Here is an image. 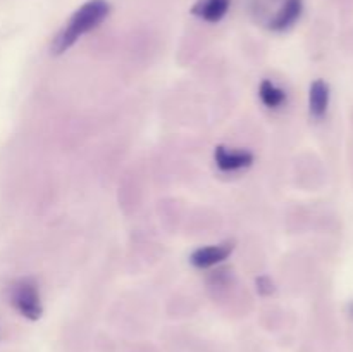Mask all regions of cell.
<instances>
[{
	"label": "cell",
	"instance_id": "cell-1",
	"mask_svg": "<svg viewBox=\"0 0 353 352\" xmlns=\"http://www.w3.org/2000/svg\"><path fill=\"white\" fill-rule=\"evenodd\" d=\"M110 6L107 0H90V2L83 3L78 10L71 16L61 33L55 37L54 43H52V52L54 54H64L65 50L72 47L83 35L90 33L100 26L103 19L109 16Z\"/></svg>",
	"mask_w": 353,
	"mask_h": 352
},
{
	"label": "cell",
	"instance_id": "cell-2",
	"mask_svg": "<svg viewBox=\"0 0 353 352\" xmlns=\"http://www.w3.org/2000/svg\"><path fill=\"white\" fill-rule=\"evenodd\" d=\"M10 302L28 320L41 316V300L37 283L31 280H19L10 289Z\"/></svg>",
	"mask_w": 353,
	"mask_h": 352
},
{
	"label": "cell",
	"instance_id": "cell-3",
	"mask_svg": "<svg viewBox=\"0 0 353 352\" xmlns=\"http://www.w3.org/2000/svg\"><path fill=\"white\" fill-rule=\"evenodd\" d=\"M214 161L223 173H236L250 168L254 164V155L248 150L217 145L216 150H214Z\"/></svg>",
	"mask_w": 353,
	"mask_h": 352
},
{
	"label": "cell",
	"instance_id": "cell-4",
	"mask_svg": "<svg viewBox=\"0 0 353 352\" xmlns=\"http://www.w3.org/2000/svg\"><path fill=\"white\" fill-rule=\"evenodd\" d=\"M233 252V244L231 242H224V244L207 245V247H200L190 255V262L199 269L212 268V266L221 264L226 261Z\"/></svg>",
	"mask_w": 353,
	"mask_h": 352
},
{
	"label": "cell",
	"instance_id": "cell-5",
	"mask_svg": "<svg viewBox=\"0 0 353 352\" xmlns=\"http://www.w3.org/2000/svg\"><path fill=\"white\" fill-rule=\"evenodd\" d=\"M303 10L302 0H286L281 9L276 12V16L269 21V28L272 31H286L300 19Z\"/></svg>",
	"mask_w": 353,
	"mask_h": 352
},
{
	"label": "cell",
	"instance_id": "cell-6",
	"mask_svg": "<svg viewBox=\"0 0 353 352\" xmlns=\"http://www.w3.org/2000/svg\"><path fill=\"white\" fill-rule=\"evenodd\" d=\"M327 106H330V86L323 79H316L310 85L309 92L310 116L316 119H323L327 113Z\"/></svg>",
	"mask_w": 353,
	"mask_h": 352
},
{
	"label": "cell",
	"instance_id": "cell-7",
	"mask_svg": "<svg viewBox=\"0 0 353 352\" xmlns=\"http://www.w3.org/2000/svg\"><path fill=\"white\" fill-rule=\"evenodd\" d=\"M231 0H199L192 12L207 23H217L226 16Z\"/></svg>",
	"mask_w": 353,
	"mask_h": 352
},
{
	"label": "cell",
	"instance_id": "cell-8",
	"mask_svg": "<svg viewBox=\"0 0 353 352\" xmlns=\"http://www.w3.org/2000/svg\"><path fill=\"white\" fill-rule=\"evenodd\" d=\"M259 97L268 109H281L288 100V95L283 88H279L271 79H262L259 86Z\"/></svg>",
	"mask_w": 353,
	"mask_h": 352
}]
</instances>
